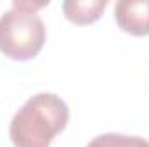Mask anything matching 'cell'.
<instances>
[{
    "mask_svg": "<svg viewBox=\"0 0 149 147\" xmlns=\"http://www.w3.org/2000/svg\"><path fill=\"white\" fill-rule=\"evenodd\" d=\"M87 147H149V142L142 137L123 135V133H102L92 139Z\"/></svg>",
    "mask_w": 149,
    "mask_h": 147,
    "instance_id": "obj_5",
    "label": "cell"
},
{
    "mask_svg": "<svg viewBox=\"0 0 149 147\" xmlns=\"http://www.w3.org/2000/svg\"><path fill=\"white\" fill-rule=\"evenodd\" d=\"M118 26L134 37L149 35V0H120L114 5Z\"/></svg>",
    "mask_w": 149,
    "mask_h": 147,
    "instance_id": "obj_3",
    "label": "cell"
},
{
    "mask_svg": "<svg viewBox=\"0 0 149 147\" xmlns=\"http://www.w3.org/2000/svg\"><path fill=\"white\" fill-rule=\"evenodd\" d=\"M49 2L14 0L12 7L0 16V52L14 61H30L43 49L47 30L38 9Z\"/></svg>",
    "mask_w": 149,
    "mask_h": 147,
    "instance_id": "obj_2",
    "label": "cell"
},
{
    "mask_svg": "<svg viewBox=\"0 0 149 147\" xmlns=\"http://www.w3.org/2000/svg\"><path fill=\"white\" fill-rule=\"evenodd\" d=\"M108 0H66L63 2V12L68 21L74 24H92L95 23L104 9Z\"/></svg>",
    "mask_w": 149,
    "mask_h": 147,
    "instance_id": "obj_4",
    "label": "cell"
},
{
    "mask_svg": "<svg viewBox=\"0 0 149 147\" xmlns=\"http://www.w3.org/2000/svg\"><path fill=\"white\" fill-rule=\"evenodd\" d=\"M70 121L68 104L56 94H37L17 111L9 126L16 147H49Z\"/></svg>",
    "mask_w": 149,
    "mask_h": 147,
    "instance_id": "obj_1",
    "label": "cell"
}]
</instances>
